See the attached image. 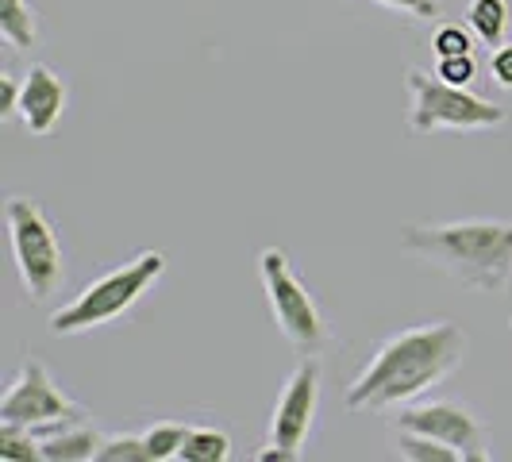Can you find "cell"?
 Listing matches in <instances>:
<instances>
[{"mask_svg": "<svg viewBox=\"0 0 512 462\" xmlns=\"http://www.w3.org/2000/svg\"><path fill=\"white\" fill-rule=\"evenodd\" d=\"M466 351L470 339L451 320H432L389 335L351 382L343 405L351 412H385L412 405L432 385L451 378L466 359Z\"/></svg>", "mask_w": 512, "mask_h": 462, "instance_id": "6da1fadb", "label": "cell"}, {"mask_svg": "<svg viewBox=\"0 0 512 462\" xmlns=\"http://www.w3.org/2000/svg\"><path fill=\"white\" fill-rule=\"evenodd\" d=\"M401 251L478 293H501L512 282V220L409 224Z\"/></svg>", "mask_w": 512, "mask_h": 462, "instance_id": "7a4b0ae2", "label": "cell"}, {"mask_svg": "<svg viewBox=\"0 0 512 462\" xmlns=\"http://www.w3.org/2000/svg\"><path fill=\"white\" fill-rule=\"evenodd\" d=\"M166 270V255L162 251H143L131 262L116 266L101 274L97 282H89L77 293L70 305H62L51 316V335H77L104 328L120 316H128L131 308L143 301V293L151 289Z\"/></svg>", "mask_w": 512, "mask_h": 462, "instance_id": "3957f363", "label": "cell"}, {"mask_svg": "<svg viewBox=\"0 0 512 462\" xmlns=\"http://www.w3.org/2000/svg\"><path fill=\"white\" fill-rule=\"evenodd\" d=\"M4 224H8L12 258H16V274L24 282L27 301H35V305L51 301L62 278H66L62 243H58L51 216L31 197H8L4 201Z\"/></svg>", "mask_w": 512, "mask_h": 462, "instance_id": "277c9868", "label": "cell"}, {"mask_svg": "<svg viewBox=\"0 0 512 462\" xmlns=\"http://www.w3.org/2000/svg\"><path fill=\"white\" fill-rule=\"evenodd\" d=\"M405 85L412 93L409 131L432 135V131H482L505 124V108L474 97L470 89L451 85L439 74H424L420 66L405 70Z\"/></svg>", "mask_w": 512, "mask_h": 462, "instance_id": "5b68a950", "label": "cell"}, {"mask_svg": "<svg viewBox=\"0 0 512 462\" xmlns=\"http://www.w3.org/2000/svg\"><path fill=\"white\" fill-rule=\"evenodd\" d=\"M258 278H262V289H266V301H270V312L278 320L282 335L301 351V355H320L328 343H332V332L320 316V308L312 301L308 285L293 274L289 258L278 247H266L258 255Z\"/></svg>", "mask_w": 512, "mask_h": 462, "instance_id": "8992f818", "label": "cell"}, {"mask_svg": "<svg viewBox=\"0 0 512 462\" xmlns=\"http://www.w3.org/2000/svg\"><path fill=\"white\" fill-rule=\"evenodd\" d=\"M0 420L8 424H24L35 436H51L66 424H77L85 420V409L74 405L58 382L51 378V370L39 359H27L16 374V382L8 385L4 401H0Z\"/></svg>", "mask_w": 512, "mask_h": 462, "instance_id": "52a82bcc", "label": "cell"}, {"mask_svg": "<svg viewBox=\"0 0 512 462\" xmlns=\"http://www.w3.org/2000/svg\"><path fill=\"white\" fill-rule=\"evenodd\" d=\"M397 432H416V436H432L447 447H455L462 462H486L489 439L486 424L459 401H424V405H401L393 416Z\"/></svg>", "mask_w": 512, "mask_h": 462, "instance_id": "ba28073f", "label": "cell"}, {"mask_svg": "<svg viewBox=\"0 0 512 462\" xmlns=\"http://www.w3.org/2000/svg\"><path fill=\"white\" fill-rule=\"evenodd\" d=\"M316 409H320V362H316V355H305V359L297 362V370L289 374V382L282 385V397L274 405L270 443L301 451L308 432H312Z\"/></svg>", "mask_w": 512, "mask_h": 462, "instance_id": "9c48e42d", "label": "cell"}, {"mask_svg": "<svg viewBox=\"0 0 512 462\" xmlns=\"http://www.w3.org/2000/svg\"><path fill=\"white\" fill-rule=\"evenodd\" d=\"M66 112V81L51 66L35 62L20 85V120L31 135H51Z\"/></svg>", "mask_w": 512, "mask_h": 462, "instance_id": "30bf717a", "label": "cell"}, {"mask_svg": "<svg viewBox=\"0 0 512 462\" xmlns=\"http://www.w3.org/2000/svg\"><path fill=\"white\" fill-rule=\"evenodd\" d=\"M104 436H97L85 420H77V424H66V428H58L51 436L39 439V447H43V459L47 462H89L97 459V451H101Z\"/></svg>", "mask_w": 512, "mask_h": 462, "instance_id": "8fae6325", "label": "cell"}, {"mask_svg": "<svg viewBox=\"0 0 512 462\" xmlns=\"http://www.w3.org/2000/svg\"><path fill=\"white\" fill-rule=\"evenodd\" d=\"M0 35L12 51H27L39 43V20L27 0H0Z\"/></svg>", "mask_w": 512, "mask_h": 462, "instance_id": "7c38bea8", "label": "cell"}, {"mask_svg": "<svg viewBox=\"0 0 512 462\" xmlns=\"http://www.w3.org/2000/svg\"><path fill=\"white\" fill-rule=\"evenodd\" d=\"M466 24H470V31H474L486 47L505 43V31H509V0H470V4H466Z\"/></svg>", "mask_w": 512, "mask_h": 462, "instance_id": "4fadbf2b", "label": "cell"}, {"mask_svg": "<svg viewBox=\"0 0 512 462\" xmlns=\"http://www.w3.org/2000/svg\"><path fill=\"white\" fill-rule=\"evenodd\" d=\"M189 424H181V420H162V424H154L143 432V447H147V462H170L181 455V443L189 439Z\"/></svg>", "mask_w": 512, "mask_h": 462, "instance_id": "5bb4252c", "label": "cell"}, {"mask_svg": "<svg viewBox=\"0 0 512 462\" xmlns=\"http://www.w3.org/2000/svg\"><path fill=\"white\" fill-rule=\"evenodd\" d=\"M181 462H228L231 459V439L216 428H193L189 439L181 443Z\"/></svg>", "mask_w": 512, "mask_h": 462, "instance_id": "9a60e30c", "label": "cell"}, {"mask_svg": "<svg viewBox=\"0 0 512 462\" xmlns=\"http://www.w3.org/2000/svg\"><path fill=\"white\" fill-rule=\"evenodd\" d=\"M43 459L39 436L24 424H8L0 420V462H35Z\"/></svg>", "mask_w": 512, "mask_h": 462, "instance_id": "2e32d148", "label": "cell"}, {"mask_svg": "<svg viewBox=\"0 0 512 462\" xmlns=\"http://www.w3.org/2000/svg\"><path fill=\"white\" fill-rule=\"evenodd\" d=\"M397 447H401V459L409 462H462L455 447H447L432 436H416V432H401Z\"/></svg>", "mask_w": 512, "mask_h": 462, "instance_id": "e0dca14e", "label": "cell"}, {"mask_svg": "<svg viewBox=\"0 0 512 462\" xmlns=\"http://www.w3.org/2000/svg\"><path fill=\"white\" fill-rule=\"evenodd\" d=\"M97 462H147L143 436H104Z\"/></svg>", "mask_w": 512, "mask_h": 462, "instance_id": "ac0fdd59", "label": "cell"}, {"mask_svg": "<svg viewBox=\"0 0 512 462\" xmlns=\"http://www.w3.org/2000/svg\"><path fill=\"white\" fill-rule=\"evenodd\" d=\"M432 47H436V58H455V54H474V39H470L466 27L443 24L432 35Z\"/></svg>", "mask_w": 512, "mask_h": 462, "instance_id": "d6986e66", "label": "cell"}, {"mask_svg": "<svg viewBox=\"0 0 512 462\" xmlns=\"http://www.w3.org/2000/svg\"><path fill=\"white\" fill-rule=\"evenodd\" d=\"M436 74L443 81H451V85H470L474 77H478V62H474V54H455V58H439L436 62Z\"/></svg>", "mask_w": 512, "mask_h": 462, "instance_id": "ffe728a7", "label": "cell"}, {"mask_svg": "<svg viewBox=\"0 0 512 462\" xmlns=\"http://www.w3.org/2000/svg\"><path fill=\"white\" fill-rule=\"evenodd\" d=\"M382 8H393L401 16H412V20H439L443 16V0H374Z\"/></svg>", "mask_w": 512, "mask_h": 462, "instance_id": "44dd1931", "label": "cell"}, {"mask_svg": "<svg viewBox=\"0 0 512 462\" xmlns=\"http://www.w3.org/2000/svg\"><path fill=\"white\" fill-rule=\"evenodd\" d=\"M489 77L512 93V43H497L489 54Z\"/></svg>", "mask_w": 512, "mask_h": 462, "instance_id": "7402d4cb", "label": "cell"}, {"mask_svg": "<svg viewBox=\"0 0 512 462\" xmlns=\"http://www.w3.org/2000/svg\"><path fill=\"white\" fill-rule=\"evenodd\" d=\"M20 85L12 74H0V120H12L20 116Z\"/></svg>", "mask_w": 512, "mask_h": 462, "instance_id": "603a6c76", "label": "cell"}, {"mask_svg": "<svg viewBox=\"0 0 512 462\" xmlns=\"http://www.w3.org/2000/svg\"><path fill=\"white\" fill-rule=\"evenodd\" d=\"M258 459H262V462H297V459H301V451H289V447L270 443L266 451H258Z\"/></svg>", "mask_w": 512, "mask_h": 462, "instance_id": "cb8c5ba5", "label": "cell"}, {"mask_svg": "<svg viewBox=\"0 0 512 462\" xmlns=\"http://www.w3.org/2000/svg\"><path fill=\"white\" fill-rule=\"evenodd\" d=\"M509 328H512V320H509Z\"/></svg>", "mask_w": 512, "mask_h": 462, "instance_id": "d4e9b609", "label": "cell"}]
</instances>
